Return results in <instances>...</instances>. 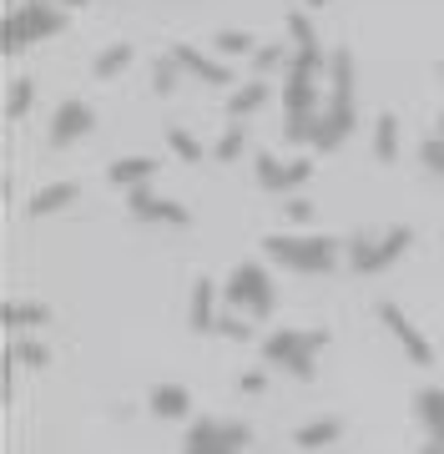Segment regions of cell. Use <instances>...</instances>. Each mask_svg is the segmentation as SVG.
I'll use <instances>...</instances> for the list:
<instances>
[{
  "mask_svg": "<svg viewBox=\"0 0 444 454\" xmlns=\"http://www.w3.org/2000/svg\"><path fill=\"white\" fill-rule=\"evenodd\" d=\"M288 35H293V66L283 76V106H288V137L293 142H308L313 131V76H318V35H313L308 16H288Z\"/></svg>",
  "mask_w": 444,
  "mask_h": 454,
  "instance_id": "1",
  "label": "cell"
},
{
  "mask_svg": "<svg viewBox=\"0 0 444 454\" xmlns=\"http://www.w3.org/2000/svg\"><path fill=\"white\" fill-rule=\"evenodd\" d=\"M348 127H354V56L348 51H333L329 56V106L313 116L308 142L333 152V146H344Z\"/></svg>",
  "mask_w": 444,
  "mask_h": 454,
  "instance_id": "2",
  "label": "cell"
},
{
  "mask_svg": "<svg viewBox=\"0 0 444 454\" xmlns=\"http://www.w3.org/2000/svg\"><path fill=\"white\" fill-rule=\"evenodd\" d=\"M268 258L283 262V268H298V273H329L333 268V238H298V232H268L263 238Z\"/></svg>",
  "mask_w": 444,
  "mask_h": 454,
  "instance_id": "3",
  "label": "cell"
},
{
  "mask_svg": "<svg viewBox=\"0 0 444 454\" xmlns=\"http://www.w3.org/2000/svg\"><path fill=\"white\" fill-rule=\"evenodd\" d=\"M329 343V328H313V333H273V339L263 343V358L268 364H278V369L298 373V379H313V354Z\"/></svg>",
  "mask_w": 444,
  "mask_h": 454,
  "instance_id": "4",
  "label": "cell"
},
{
  "mask_svg": "<svg viewBox=\"0 0 444 454\" xmlns=\"http://www.w3.org/2000/svg\"><path fill=\"white\" fill-rule=\"evenodd\" d=\"M61 26H66V16H61L56 5H35V0H26V5H16L11 20H5V51H26V46H35V41L56 35Z\"/></svg>",
  "mask_w": 444,
  "mask_h": 454,
  "instance_id": "5",
  "label": "cell"
},
{
  "mask_svg": "<svg viewBox=\"0 0 444 454\" xmlns=\"http://www.w3.org/2000/svg\"><path fill=\"white\" fill-rule=\"evenodd\" d=\"M222 293H228L232 309H247L253 318H268V313H273V283H268V273L258 262H238Z\"/></svg>",
  "mask_w": 444,
  "mask_h": 454,
  "instance_id": "6",
  "label": "cell"
},
{
  "mask_svg": "<svg viewBox=\"0 0 444 454\" xmlns=\"http://www.w3.org/2000/svg\"><path fill=\"white\" fill-rule=\"evenodd\" d=\"M253 444V429L247 424H217V419H202L187 429V444L182 454H238Z\"/></svg>",
  "mask_w": 444,
  "mask_h": 454,
  "instance_id": "7",
  "label": "cell"
},
{
  "mask_svg": "<svg viewBox=\"0 0 444 454\" xmlns=\"http://www.w3.org/2000/svg\"><path fill=\"white\" fill-rule=\"evenodd\" d=\"M409 243H414L409 227H389L378 243H359V247H354V253H348V262H354L359 273H384L389 262H399L404 253H409Z\"/></svg>",
  "mask_w": 444,
  "mask_h": 454,
  "instance_id": "8",
  "label": "cell"
},
{
  "mask_svg": "<svg viewBox=\"0 0 444 454\" xmlns=\"http://www.w3.org/2000/svg\"><path fill=\"white\" fill-rule=\"evenodd\" d=\"M378 318L389 324V333H394V339L404 343V354H409L414 364H419V369H429V364H434V348H429L425 333H419V328H414L409 318H404V309H394V303H378Z\"/></svg>",
  "mask_w": 444,
  "mask_h": 454,
  "instance_id": "9",
  "label": "cell"
},
{
  "mask_svg": "<svg viewBox=\"0 0 444 454\" xmlns=\"http://www.w3.org/2000/svg\"><path fill=\"white\" fill-rule=\"evenodd\" d=\"M91 127H97V112H91L86 101H66L61 112L51 116V142H56V146H71L76 137H86Z\"/></svg>",
  "mask_w": 444,
  "mask_h": 454,
  "instance_id": "10",
  "label": "cell"
},
{
  "mask_svg": "<svg viewBox=\"0 0 444 454\" xmlns=\"http://www.w3.org/2000/svg\"><path fill=\"white\" fill-rule=\"evenodd\" d=\"M172 56H177V66L187 71V76H198V82H207V86H232V71H228V66L213 61V56H202L198 46L177 41V46H172Z\"/></svg>",
  "mask_w": 444,
  "mask_h": 454,
  "instance_id": "11",
  "label": "cell"
},
{
  "mask_svg": "<svg viewBox=\"0 0 444 454\" xmlns=\"http://www.w3.org/2000/svg\"><path fill=\"white\" fill-rule=\"evenodd\" d=\"M132 217L142 223H192V212L182 207V202H167V197H152L147 187H132Z\"/></svg>",
  "mask_w": 444,
  "mask_h": 454,
  "instance_id": "12",
  "label": "cell"
},
{
  "mask_svg": "<svg viewBox=\"0 0 444 454\" xmlns=\"http://www.w3.org/2000/svg\"><path fill=\"white\" fill-rule=\"evenodd\" d=\"M152 172H157V162H152V157H116V162L106 167L112 187H147Z\"/></svg>",
  "mask_w": 444,
  "mask_h": 454,
  "instance_id": "13",
  "label": "cell"
},
{
  "mask_svg": "<svg viewBox=\"0 0 444 454\" xmlns=\"http://www.w3.org/2000/svg\"><path fill=\"white\" fill-rule=\"evenodd\" d=\"M213 303H217V288L207 283V278H198V283H192V318H187L192 333H213V328H217Z\"/></svg>",
  "mask_w": 444,
  "mask_h": 454,
  "instance_id": "14",
  "label": "cell"
},
{
  "mask_svg": "<svg viewBox=\"0 0 444 454\" xmlns=\"http://www.w3.org/2000/svg\"><path fill=\"white\" fill-rule=\"evenodd\" d=\"M187 409H192V399H187L182 384H157V389H152V414H162V419H182Z\"/></svg>",
  "mask_w": 444,
  "mask_h": 454,
  "instance_id": "15",
  "label": "cell"
},
{
  "mask_svg": "<svg viewBox=\"0 0 444 454\" xmlns=\"http://www.w3.org/2000/svg\"><path fill=\"white\" fill-rule=\"evenodd\" d=\"M76 202V182H51V187H41V192L31 197V212L35 217H46V212H61Z\"/></svg>",
  "mask_w": 444,
  "mask_h": 454,
  "instance_id": "16",
  "label": "cell"
},
{
  "mask_svg": "<svg viewBox=\"0 0 444 454\" xmlns=\"http://www.w3.org/2000/svg\"><path fill=\"white\" fill-rule=\"evenodd\" d=\"M263 101H268V82H247L243 91H232L228 97V116L232 121H243V116H253Z\"/></svg>",
  "mask_w": 444,
  "mask_h": 454,
  "instance_id": "17",
  "label": "cell"
},
{
  "mask_svg": "<svg viewBox=\"0 0 444 454\" xmlns=\"http://www.w3.org/2000/svg\"><path fill=\"white\" fill-rule=\"evenodd\" d=\"M374 152H378V162H394V152H399V121L389 112L374 121Z\"/></svg>",
  "mask_w": 444,
  "mask_h": 454,
  "instance_id": "18",
  "label": "cell"
},
{
  "mask_svg": "<svg viewBox=\"0 0 444 454\" xmlns=\"http://www.w3.org/2000/svg\"><path fill=\"white\" fill-rule=\"evenodd\" d=\"M339 429H344L339 419H313V424H303V429H298V444H303V450H323V444H333V439H339Z\"/></svg>",
  "mask_w": 444,
  "mask_h": 454,
  "instance_id": "19",
  "label": "cell"
},
{
  "mask_svg": "<svg viewBox=\"0 0 444 454\" xmlns=\"http://www.w3.org/2000/svg\"><path fill=\"white\" fill-rule=\"evenodd\" d=\"M127 66H132V46L116 41V46H106L97 56V76H116V71H127Z\"/></svg>",
  "mask_w": 444,
  "mask_h": 454,
  "instance_id": "20",
  "label": "cell"
},
{
  "mask_svg": "<svg viewBox=\"0 0 444 454\" xmlns=\"http://www.w3.org/2000/svg\"><path fill=\"white\" fill-rule=\"evenodd\" d=\"M419 419L429 424V429H444V389H419Z\"/></svg>",
  "mask_w": 444,
  "mask_h": 454,
  "instance_id": "21",
  "label": "cell"
},
{
  "mask_svg": "<svg viewBox=\"0 0 444 454\" xmlns=\"http://www.w3.org/2000/svg\"><path fill=\"white\" fill-rule=\"evenodd\" d=\"M46 318H51L46 303H11L5 309V324L11 328H31V324H46Z\"/></svg>",
  "mask_w": 444,
  "mask_h": 454,
  "instance_id": "22",
  "label": "cell"
},
{
  "mask_svg": "<svg viewBox=\"0 0 444 454\" xmlns=\"http://www.w3.org/2000/svg\"><path fill=\"white\" fill-rule=\"evenodd\" d=\"M167 146L177 152L182 162H202V146H198V137H192L187 127H167Z\"/></svg>",
  "mask_w": 444,
  "mask_h": 454,
  "instance_id": "23",
  "label": "cell"
},
{
  "mask_svg": "<svg viewBox=\"0 0 444 454\" xmlns=\"http://www.w3.org/2000/svg\"><path fill=\"white\" fill-rule=\"evenodd\" d=\"M217 51H222V56H258V41H253V35L247 31H217V41H213Z\"/></svg>",
  "mask_w": 444,
  "mask_h": 454,
  "instance_id": "24",
  "label": "cell"
},
{
  "mask_svg": "<svg viewBox=\"0 0 444 454\" xmlns=\"http://www.w3.org/2000/svg\"><path fill=\"white\" fill-rule=\"evenodd\" d=\"M177 56H172V61H157L152 66V91H157V97H172V91H177Z\"/></svg>",
  "mask_w": 444,
  "mask_h": 454,
  "instance_id": "25",
  "label": "cell"
},
{
  "mask_svg": "<svg viewBox=\"0 0 444 454\" xmlns=\"http://www.w3.org/2000/svg\"><path fill=\"white\" fill-rule=\"evenodd\" d=\"M258 182H263V187H273V192H283V187H288V167H278V157H258Z\"/></svg>",
  "mask_w": 444,
  "mask_h": 454,
  "instance_id": "26",
  "label": "cell"
},
{
  "mask_svg": "<svg viewBox=\"0 0 444 454\" xmlns=\"http://www.w3.org/2000/svg\"><path fill=\"white\" fill-rule=\"evenodd\" d=\"M31 101H35V86L26 82V76H16V82H11V116L20 121V116L31 112Z\"/></svg>",
  "mask_w": 444,
  "mask_h": 454,
  "instance_id": "27",
  "label": "cell"
},
{
  "mask_svg": "<svg viewBox=\"0 0 444 454\" xmlns=\"http://www.w3.org/2000/svg\"><path fill=\"white\" fill-rule=\"evenodd\" d=\"M16 364H26V369H46V364H51L46 343H31V339H20V343H16Z\"/></svg>",
  "mask_w": 444,
  "mask_h": 454,
  "instance_id": "28",
  "label": "cell"
},
{
  "mask_svg": "<svg viewBox=\"0 0 444 454\" xmlns=\"http://www.w3.org/2000/svg\"><path fill=\"white\" fill-rule=\"evenodd\" d=\"M419 162H425L429 172H440V177H444V137H429V142L419 146Z\"/></svg>",
  "mask_w": 444,
  "mask_h": 454,
  "instance_id": "29",
  "label": "cell"
},
{
  "mask_svg": "<svg viewBox=\"0 0 444 454\" xmlns=\"http://www.w3.org/2000/svg\"><path fill=\"white\" fill-rule=\"evenodd\" d=\"M238 152H243V127H228L222 142H217V157H222V162H238Z\"/></svg>",
  "mask_w": 444,
  "mask_h": 454,
  "instance_id": "30",
  "label": "cell"
},
{
  "mask_svg": "<svg viewBox=\"0 0 444 454\" xmlns=\"http://www.w3.org/2000/svg\"><path fill=\"white\" fill-rule=\"evenodd\" d=\"M253 61H258V71H273V66H283V46H263Z\"/></svg>",
  "mask_w": 444,
  "mask_h": 454,
  "instance_id": "31",
  "label": "cell"
},
{
  "mask_svg": "<svg viewBox=\"0 0 444 454\" xmlns=\"http://www.w3.org/2000/svg\"><path fill=\"white\" fill-rule=\"evenodd\" d=\"M217 333H228V339H247V328L238 313H228V318H217Z\"/></svg>",
  "mask_w": 444,
  "mask_h": 454,
  "instance_id": "32",
  "label": "cell"
},
{
  "mask_svg": "<svg viewBox=\"0 0 444 454\" xmlns=\"http://www.w3.org/2000/svg\"><path fill=\"white\" fill-rule=\"evenodd\" d=\"M308 217H313V202H303V197L288 202V223H308Z\"/></svg>",
  "mask_w": 444,
  "mask_h": 454,
  "instance_id": "33",
  "label": "cell"
},
{
  "mask_svg": "<svg viewBox=\"0 0 444 454\" xmlns=\"http://www.w3.org/2000/svg\"><path fill=\"white\" fill-rule=\"evenodd\" d=\"M263 384H268L263 373H243V394H263Z\"/></svg>",
  "mask_w": 444,
  "mask_h": 454,
  "instance_id": "34",
  "label": "cell"
},
{
  "mask_svg": "<svg viewBox=\"0 0 444 454\" xmlns=\"http://www.w3.org/2000/svg\"><path fill=\"white\" fill-rule=\"evenodd\" d=\"M425 454H444V429H429V450Z\"/></svg>",
  "mask_w": 444,
  "mask_h": 454,
  "instance_id": "35",
  "label": "cell"
},
{
  "mask_svg": "<svg viewBox=\"0 0 444 454\" xmlns=\"http://www.w3.org/2000/svg\"><path fill=\"white\" fill-rule=\"evenodd\" d=\"M35 5H86V0H35Z\"/></svg>",
  "mask_w": 444,
  "mask_h": 454,
  "instance_id": "36",
  "label": "cell"
},
{
  "mask_svg": "<svg viewBox=\"0 0 444 454\" xmlns=\"http://www.w3.org/2000/svg\"><path fill=\"white\" fill-rule=\"evenodd\" d=\"M434 127H440V137H444V112H440V121H434Z\"/></svg>",
  "mask_w": 444,
  "mask_h": 454,
  "instance_id": "37",
  "label": "cell"
},
{
  "mask_svg": "<svg viewBox=\"0 0 444 454\" xmlns=\"http://www.w3.org/2000/svg\"><path fill=\"white\" fill-rule=\"evenodd\" d=\"M308 5H329V0H308Z\"/></svg>",
  "mask_w": 444,
  "mask_h": 454,
  "instance_id": "38",
  "label": "cell"
},
{
  "mask_svg": "<svg viewBox=\"0 0 444 454\" xmlns=\"http://www.w3.org/2000/svg\"><path fill=\"white\" fill-rule=\"evenodd\" d=\"M440 76H444V61H440Z\"/></svg>",
  "mask_w": 444,
  "mask_h": 454,
  "instance_id": "39",
  "label": "cell"
}]
</instances>
